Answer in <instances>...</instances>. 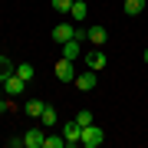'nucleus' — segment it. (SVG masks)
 Returning a JSON list of instances; mask_svg holds the SVG:
<instances>
[{
    "label": "nucleus",
    "mask_w": 148,
    "mask_h": 148,
    "mask_svg": "<svg viewBox=\"0 0 148 148\" xmlns=\"http://www.w3.org/2000/svg\"><path fill=\"white\" fill-rule=\"evenodd\" d=\"M0 86H3V95L16 99V95H23V92H27V86H30V82H27V79H20V76L13 73V76H7V79L0 82Z\"/></svg>",
    "instance_id": "nucleus-1"
},
{
    "label": "nucleus",
    "mask_w": 148,
    "mask_h": 148,
    "mask_svg": "<svg viewBox=\"0 0 148 148\" xmlns=\"http://www.w3.org/2000/svg\"><path fill=\"white\" fill-rule=\"evenodd\" d=\"M63 138H66V148H73V145H82V125L76 119H69L66 125H63Z\"/></svg>",
    "instance_id": "nucleus-2"
},
{
    "label": "nucleus",
    "mask_w": 148,
    "mask_h": 148,
    "mask_svg": "<svg viewBox=\"0 0 148 148\" xmlns=\"http://www.w3.org/2000/svg\"><path fill=\"white\" fill-rule=\"evenodd\" d=\"M102 142H106V132H102V128L95 125V122L82 128V145H86V148H99Z\"/></svg>",
    "instance_id": "nucleus-3"
},
{
    "label": "nucleus",
    "mask_w": 148,
    "mask_h": 148,
    "mask_svg": "<svg viewBox=\"0 0 148 148\" xmlns=\"http://www.w3.org/2000/svg\"><path fill=\"white\" fill-rule=\"evenodd\" d=\"M53 73H56L59 82H73L76 79V66H73V59H66V56L56 59V69H53Z\"/></svg>",
    "instance_id": "nucleus-4"
},
{
    "label": "nucleus",
    "mask_w": 148,
    "mask_h": 148,
    "mask_svg": "<svg viewBox=\"0 0 148 148\" xmlns=\"http://www.w3.org/2000/svg\"><path fill=\"white\" fill-rule=\"evenodd\" d=\"M106 63H109V56H106V53H102V49H99V46H92V49H89V53H86V66H89V69H92V73H99V69H106Z\"/></svg>",
    "instance_id": "nucleus-5"
},
{
    "label": "nucleus",
    "mask_w": 148,
    "mask_h": 148,
    "mask_svg": "<svg viewBox=\"0 0 148 148\" xmlns=\"http://www.w3.org/2000/svg\"><path fill=\"white\" fill-rule=\"evenodd\" d=\"M53 40L59 43V46H63L66 40H76V27H73V23H56V27H53Z\"/></svg>",
    "instance_id": "nucleus-6"
},
{
    "label": "nucleus",
    "mask_w": 148,
    "mask_h": 148,
    "mask_svg": "<svg viewBox=\"0 0 148 148\" xmlns=\"http://www.w3.org/2000/svg\"><path fill=\"white\" fill-rule=\"evenodd\" d=\"M46 145V135H43V128H30L27 135H23V148H43Z\"/></svg>",
    "instance_id": "nucleus-7"
},
{
    "label": "nucleus",
    "mask_w": 148,
    "mask_h": 148,
    "mask_svg": "<svg viewBox=\"0 0 148 148\" xmlns=\"http://www.w3.org/2000/svg\"><path fill=\"white\" fill-rule=\"evenodd\" d=\"M86 40H89L92 46H102V43L109 40V33H106V27H99V23H95V27H89V30H86Z\"/></svg>",
    "instance_id": "nucleus-8"
},
{
    "label": "nucleus",
    "mask_w": 148,
    "mask_h": 148,
    "mask_svg": "<svg viewBox=\"0 0 148 148\" xmlns=\"http://www.w3.org/2000/svg\"><path fill=\"white\" fill-rule=\"evenodd\" d=\"M76 89H82V92H89V89H95V73H92V69H86V73H79V76H76Z\"/></svg>",
    "instance_id": "nucleus-9"
},
{
    "label": "nucleus",
    "mask_w": 148,
    "mask_h": 148,
    "mask_svg": "<svg viewBox=\"0 0 148 148\" xmlns=\"http://www.w3.org/2000/svg\"><path fill=\"white\" fill-rule=\"evenodd\" d=\"M63 56L66 59H79L82 56V40H66L63 43Z\"/></svg>",
    "instance_id": "nucleus-10"
},
{
    "label": "nucleus",
    "mask_w": 148,
    "mask_h": 148,
    "mask_svg": "<svg viewBox=\"0 0 148 148\" xmlns=\"http://www.w3.org/2000/svg\"><path fill=\"white\" fill-rule=\"evenodd\" d=\"M16 76L27 79V82H33V79H36V66H33V63H16Z\"/></svg>",
    "instance_id": "nucleus-11"
},
{
    "label": "nucleus",
    "mask_w": 148,
    "mask_h": 148,
    "mask_svg": "<svg viewBox=\"0 0 148 148\" xmlns=\"http://www.w3.org/2000/svg\"><path fill=\"white\" fill-rule=\"evenodd\" d=\"M69 16H73L76 23H82L86 16H89V7H86V0H76V3H73V10H69Z\"/></svg>",
    "instance_id": "nucleus-12"
},
{
    "label": "nucleus",
    "mask_w": 148,
    "mask_h": 148,
    "mask_svg": "<svg viewBox=\"0 0 148 148\" xmlns=\"http://www.w3.org/2000/svg\"><path fill=\"white\" fill-rule=\"evenodd\" d=\"M145 3H148V0H125V3H122V10H125L128 16H138V13L145 10Z\"/></svg>",
    "instance_id": "nucleus-13"
},
{
    "label": "nucleus",
    "mask_w": 148,
    "mask_h": 148,
    "mask_svg": "<svg viewBox=\"0 0 148 148\" xmlns=\"http://www.w3.org/2000/svg\"><path fill=\"white\" fill-rule=\"evenodd\" d=\"M43 106H46V102H40V99H30L27 106H23V112H27L30 119H40V115H43Z\"/></svg>",
    "instance_id": "nucleus-14"
},
{
    "label": "nucleus",
    "mask_w": 148,
    "mask_h": 148,
    "mask_svg": "<svg viewBox=\"0 0 148 148\" xmlns=\"http://www.w3.org/2000/svg\"><path fill=\"white\" fill-rule=\"evenodd\" d=\"M13 73H16V63L7 59V56H0V82H3L7 76H13Z\"/></svg>",
    "instance_id": "nucleus-15"
},
{
    "label": "nucleus",
    "mask_w": 148,
    "mask_h": 148,
    "mask_svg": "<svg viewBox=\"0 0 148 148\" xmlns=\"http://www.w3.org/2000/svg\"><path fill=\"white\" fill-rule=\"evenodd\" d=\"M40 119H43V125H46V128L56 125V109H53V106H43V115H40Z\"/></svg>",
    "instance_id": "nucleus-16"
},
{
    "label": "nucleus",
    "mask_w": 148,
    "mask_h": 148,
    "mask_svg": "<svg viewBox=\"0 0 148 148\" xmlns=\"http://www.w3.org/2000/svg\"><path fill=\"white\" fill-rule=\"evenodd\" d=\"M43 148H66V138L63 135H46V145Z\"/></svg>",
    "instance_id": "nucleus-17"
},
{
    "label": "nucleus",
    "mask_w": 148,
    "mask_h": 148,
    "mask_svg": "<svg viewBox=\"0 0 148 148\" xmlns=\"http://www.w3.org/2000/svg\"><path fill=\"white\" fill-rule=\"evenodd\" d=\"M53 10H56V13H63V16H66L69 10H73V0H53Z\"/></svg>",
    "instance_id": "nucleus-18"
},
{
    "label": "nucleus",
    "mask_w": 148,
    "mask_h": 148,
    "mask_svg": "<svg viewBox=\"0 0 148 148\" xmlns=\"http://www.w3.org/2000/svg\"><path fill=\"white\" fill-rule=\"evenodd\" d=\"M76 122H79L82 128H86V125H92V112H89V109H82V112H76Z\"/></svg>",
    "instance_id": "nucleus-19"
},
{
    "label": "nucleus",
    "mask_w": 148,
    "mask_h": 148,
    "mask_svg": "<svg viewBox=\"0 0 148 148\" xmlns=\"http://www.w3.org/2000/svg\"><path fill=\"white\" fill-rule=\"evenodd\" d=\"M145 63H148V49H145Z\"/></svg>",
    "instance_id": "nucleus-20"
},
{
    "label": "nucleus",
    "mask_w": 148,
    "mask_h": 148,
    "mask_svg": "<svg viewBox=\"0 0 148 148\" xmlns=\"http://www.w3.org/2000/svg\"><path fill=\"white\" fill-rule=\"evenodd\" d=\"M73 3H76V0H73Z\"/></svg>",
    "instance_id": "nucleus-21"
}]
</instances>
